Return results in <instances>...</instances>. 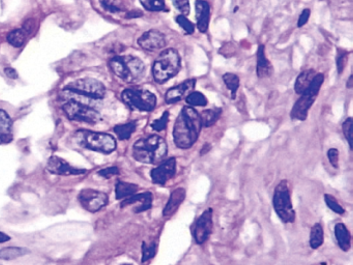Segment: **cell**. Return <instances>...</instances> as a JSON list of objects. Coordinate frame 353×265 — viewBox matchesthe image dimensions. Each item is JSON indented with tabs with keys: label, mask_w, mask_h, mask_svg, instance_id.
<instances>
[{
	"label": "cell",
	"mask_w": 353,
	"mask_h": 265,
	"mask_svg": "<svg viewBox=\"0 0 353 265\" xmlns=\"http://www.w3.org/2000/svg\"><path fill=\"white\" fill-rule=\"evenodd\" d=\"M196 86V80L189 79L187 81H183L181 84L174 86L169 89L165 94V102L168 105L175 104L183 99L185 95H189Z\"/></svg>",
	"instance_id": "16"
},
{
	"label": "cell",
	"mask_w": 353,
	"mask_h": 265,
	"mask_svg": "<svg viewBox=\"0 0 353 265\" xmlns=\"http://www.w3.org/2000/svg\"><path fill=\"white\" fill-rule=\"evenodd\" d=\"M62 110L66 117L74 121L96 123L101 120V114L93 107L77 101H67Z\"/></svg>",
	"instance_id": "9"
},
{
	"label": "cell",
	"mask_w": 353,
	"mask_h": 265,
	"mask_svg": "<svg viewBox=\"0 0 353 265\" xmlns=\"http://www.w3.org/2000/svg\"><path fill=\"white\" fill-rule=\"evenodd\" d=\"M180 67L181 59L179 53L172 48L166 49L152 64V77L159 84H164L178 74Z\"/></svg>",
	"instance_id": "3"
},
{
	"label": "cell",
	"mask_w": 353,
	"mask_h": 265,
	"mask_svg": "<svg viewBox=\"0 0 353 265\" xmlns=\"http://www.w3.org/2000/svg\"><path fill=\"white\" fill-rule=\"evenodd\" d=\"M310 13H311V11H310V9H304L303 11H302V13H301V15H300V17H299V21H298V27H300V28H301V27H303V26H305L306 24H307V22L309 21V18H310Z\"/></svg>",
	"instance_id": "43"
},
{
	"label": "cell",
	"mask_w": 353,
	"mask_h": 265,
	"mask_svg": "<svg viewBox=\"0 0 353 265\" xmlns=\"http://www.w3.org/2000/svg\"><path fill=\"white\" fill-rule=\"evenodd\" d=\"M11 240V237L6 234L5 232H2V231H0V244H4V243H7Z\"/></svg>",
	"instance_id": "45"
},
{
	"label": "cell",
	"mask_w": 353,
	"mask_h": 265,
	"mask_svg": "<svg viewBox=\"0 0 353 265\" xmlns=\"http://www.w3.org/2000/svg\"><path fill=\"white\" fill-rule=\"evenodd\" d=\"M214 222H213V209L207 208L205 212L195 222L192 227V235L196 244H204L213 232Z\"/></svg>",
	"instance_id": "12"
},
{
	"label": "cell",
	"mask_w": 353,
	"mask_h": 265,
	"mask_svg": "<svg viewBox=\"0 0 353 265\" xmlns=\"http://www.w3.org/2000/svg\"><path fill=\"white\" fill-rule=\"evenodd\" d=\"M167 153V143L158 135L140 139L133 145L134 159L143 164H157L164 160Z\"/></svg>",
	"instance_id": "2"
},
{
	"label": "cell",
	"mask_w": 353,
	"mask_h": 265,
	"mask_svg": "<svg viewBox=\"0 0 353 265\" xmlns=\"http://www.w3.org/2000/svg\"><path fill=\"white\" fill-rule=\"evenodd\" d=\"M223 81L225 83L226 87L231 91V99H236V93L239 88V78L235 74L232 73H226L223 75Z\"/></svg>",
	"instance_id": "29"
},
{
	"label": "cell",
	"mask_w": 353,
	"mask_h": 265,
	"mask_svg": "<svg viewBox=\"0 0 353 265\" xmlns=\"http://www.w3.org/2000/svg\"><path fill=\"white\" fill-rule=\"evenodd\" d=\"M324 201H326L328 207L330 209H332L334 213L339 214V215H343L345 213L344 208L340 204H339V202L336 200V198L334 196H332V195H330V194L324 195Z\"/></svg>",
	"instance_id": "34"
},
{
	"label": "cell",
	"mask_w": 353,
	"mask_h": 265,
	"mask_svg": "<svg viewBox=\"0 0 353 265\" xmlns=\"http://www.w3.org/2000/svg\"><path fill=\"white\" fill-rule=\"evenodd\" d=\"M152 201H153V196L152 193L150 192H143V193H136L132 196L122 199L121 203H120V207H125L131 204H135V203H140L138 207L135 208V213L136 214H140L148 211L152 207Z\"/></svg>",
	"instance_id": "17"
},
{
	"label": "cell",
	"mask_w": 353,
	"mask_h": 265,
	"mask_svg": "<svg viewBox=\"0 0 353 265\" xmlns=\"http://www.w3.org/2000/svg\"><path fill=\"white\" fill-rule=\"evenodd\" d=\"M121 99L130 109L142 112H150L157 106V96L146 89L128 88L122 91Z\"/></svg>",
	"instance_id": "8"
},
{
	"label": "cell",
	"mask_w": 353,
	"mask_h": 265,
	"mask_svg": "<svg viewBox=\"0 0 353 265\" xmlns=\"http://www.w3.org/2000/svg\"><path fill=\"white\" fill-rule=\"evenodd\" d=\"M323 241H324L323 228L321 224L316 223V224H314V226L311 228L310 231V240H309L310 247L312 249H318L319 247L322 246Z\"/></svg>",
	"instance_id": "28"
},
{
	"label": "cell",
	"mask_w": 353,
	"mask_h": 265,
	"mask_svg": "<svg viewBox=\"0 0 353 265\" xmlns=\"http://www.w3.org/2000/svg\"><path fill=\"white\" fill-rule=\"evenodd\" d=\"M209 149H210V145H209V144H205V145L202 147V150H201V153H200V155H201V156H203L204 153H206L207 151H209Z\"/></svg>",
	"instance_id": "47"
},
{
	"label": "cell",
	"mask_w": 353,
	"mask_h": 265,
	"mask_svg": "<svg viewBox=\"0 0 353 265\" xmlns=\"http://www.w3.org/2000/svg\"><path fill=\"white\" fill-rule=\"evenodd\" d=\"M323 81H324L323 75L316 74L315 78L313 79L312 83H311L309 88L304 93L301 94L300 99L293 105V108L290 113L292 119H296L300 121L306 120L310 108L312 107V105L316 100V97L318 96Z\"/></svg>",
	"instance_id": "6"
},
{
	"label": "cell",
	"mask_w": 353,
	"mask_h": 265,
	"mask_svg": "<svg viewBox=\"0 0 353 265\" xmlns=\"http://www.w3.org/2000/svg\"><path fill=\"white\" fill-rule=\"evenodd\" d=\"M346 62H347V53L343 51H339V54L337 55V59H336L337 71L339 74L343 73Z\"/></svg>",
	"instance_id": "40"
},
{
	"label": "cell",
	"mask_w": 353,
	"mask_h": 265,
	"mask_svg": "<svg viewBox=\"0 0 353 265\" xmlns=\"http://www.w3.org/2000/svg\"><path fill=\"white\" fill-rule=\"evenodd\" d=\"M202 129L199 113L191 107L186 106L180 111L173 128V140L177 148L189 149L198 140Z\"/></svg>",
	"instance_id": "1"
},
{
	"label": "cell",
	"mask_w": 353,
	"mask_h": 265,
	"mask_svg": "<svg viewBox=\"0 0 353 265\" xmlns=\"http://www.w3.org/2000/svg\"><path fill=\"white\" fill-rule=\"evenodd\" d=\"M186 102L191 107H205L207 105L206 96L199 91H192L187 95Z\"/></svg>",
	"instance_id": "31"
},
{
	"label": "cell",
	"mask_w": 353,
	"mask_h": 265,
	"mask_svg": "<svg viewBox=\"0 0 353 265\" xmlns=\"http://www.w3.org/2000/svg\"><path fill=\"white\" fill-rule=\"evenodd\" d=\"M109 67L116 77L126 83H134L143 77V61L134 56H115L110 59Z\"/></svg>",
	"instance_id": "4"
},
{
	"label": "cell",
	"mask_w": 353,
	"mask_h": 265,
	"mask_svg": "<svg viewBox=\"0 0 353 265\" xmlns=\"http://www.w3.org/2000/svg\"><path fill=\"white\" fill-rule=\"evenodd\" d=\"M4 73L5 75L10 78V79H17L18 78V73L15 68H12V67H6L4 69Z\"/></svg>",
	"instance_id": "44"
},
{
	"label": "cell",
	"mask_w": 353,
	"mask_h": 265,
	"mask_svg": "<svg viewBox=\"0 0 353 265\" xmlns=\"http://www.w3.org/2000/svg\"><path fill=\"white\" fill-rule=\"evenodd\" d=\"M121 265H133V264H130V263H123V264H121Z\"/></svg>",
	"instance_id": "48"
},
{
	"label": "cell",
	"mask_w": 353,
	"mask_h": 265,
	"mask_svg": "<svg viewBox=\"0 0 353 265\" xmlns=\"http://www.w3.org/2000/svg\"><path fill=\"white\" fill-rule=\"evenodd\" d=\"M47 170L51 174L63 175V176L82 175V174H85L87 172L86 169L76 168V167H73L69 163H67L65 160H63L62 158L57 157V156H52L48 160Z\"/></svg>",
	"instance_id": "13"
},
{
	"label": "cell",
	"mask_w": 353,
	"mask_h": 265,
	"mask_svg": "<svg viewBox=\"0 0 353 265\" xmlns=\"http://www.w3.org/2000/svg\"><path fill=\"white\" fill-rule=\"evenodd\" d=\"M273 205L277 216L284 223H292L295 220V212L292 206L290 190L287 180H282L274 191Z\"/></svg>",
	"instance_id": "7"
},
{
	"label": "cell",
	"mask_w": 353,
	"mask_h": 265,
	"mask_svg": "<svg viewBox=\"0 0 353 265\" xmlns=\"http://www.w3.org/2000/svg\"><path fill=\"white\" fill-rule=\"evenodd\" d=\"M176 173V159L169 158L161 165L151 170L150 176L152 183L155 185L164 186L168 180L174 177Z\"/></svg>",
	"instance_id": "14"
},
{
	"label": "cell",
	"mask_w": 353,
	"mask_h": 265,
	"mask_svg": "<svg viewBox=\"0 0 353 265\" xmlns=\"http://www.w3.org/2000/svg\"><path fill=\"white\" fill-rule=\"evenodd\" d=\"M222 114L221 108H214V109H206L202 111L200 114L202 127L209 128L211 125H214Z\"/></svg>",
	"instance_id": "26"
},
{
	"label": "cell",
	"mask_w": 353,
	"mask_h": 265,
	"mask_svg": "<svg viewBox=\"0 0 353 265\" xmlns=\"http://www.w3.org/2000/svg\"><path fill=\"white\" fill-rule=\"evenodd\" d=\"M101 4L102 6L110 11V12H119L121 11L123 8H121V6L115 1V0H101Z\"/></svg>",
	"instance_id": "39"
},
{
	"label": "cell",
	"mask_w": 353,
	"mask_h": 265,
	"mask_svg": "<svg viewBox=\"0 0 353 265\" xmlns=\"http://www.w3.org/2000/svg\"><path fill=\"white\" fill-rule=\"evenodd\" d=\"M195 12L197 28L201 32L205 33L208 29L210 21V5L205 0H196Z\"/></svg>",
	"instance_id": "18"
},
{
	"label": "cell",
	"mask_w": 353,
	"mask_h": 265,
	"mask_svg": "<svg viewBox=\"0 0 353 265\" xmlns=\"http://www.w3.org/2000/svg\"><path fill=\"white\" fill-rule=\"evenodd\" d=\"M352 79H353V76L351 75V76L349 77L348 81H347V85H346V87H347L348 89H351V88L353 87V83H352Z\"/></svg>",
	"instance_id": "46"
},
{
	"label": "cell",
	"mask_w": 353,
	"mask_h": 265,
	"mask_svg": "<svg viewBox=\"0 0 353 265\" xmlns=\"http://www.w3.org/2000/svg\"><path fill=\"white\" fill-rule=\"evenodd\" d=\"M140 3L148 11L158 12L167 10L165 0H140Z\"/></svg>",
	"instance_id": "32"
},
{
	"label": "cell",
	"mask_w": 353,
	"mask_h": 265,
	"mask_svg": "<svg viewBox=\"0 0 353 265\" xmlns=\"http://www.w3.org/2000/svg\"><path fill=\"white\" fill-rule=\"evenodd\" d=\"M174 7L181 13L182 16H188L190 13V1L189 0H172Z\"/></svg>",
	"instance_id": "38"
},
{
	"label": "cell",
	"mask_w": 353,
	"mask_h": 265,
	"mask_svg": "<svg viewBox=\"0 0 353 265\" xmlns=\"http://www.w3.org/2000/svg\"><path fill=\"white\" fill-rule=\"evenodd\" d=\"M328 159L334 168H338L339 166V150L337 148H330L328 151Z\"/></svg>",
	"instance_id": "42"
},
{
	"label": "cell",
	"mask_w": 353,
	"mask_h": 265,
	"mask_svg": "<svg viewBox=\"0 0 353 265\" xmlns=\"http://www.w3.org/2000/svg\"><path fill=\"white\" fill-rule=\"evenodd\" d=\"M274 73V68L270 60L267 59L265 55V47L260 45L257 51V66H256V74L258 78L264 79L271 77Z\"/></svg>",
	"instance_id": "20"
},
{
	"label": "cell",
	"mask_w": 353,
	"mask_h": 265,
	"mask_svg": "<svg viewBox=\"0 0 353 265\" xmlns=\"http://www.w3.org/2000/svg\"><path fill=\"white\" fill-rule=\"evenodd\" d=\"M76 143L82 148L110 155L116 149L115 138L110 134L80 130L75 134Z\"/></svg>",
	"instance_id": "5"
},
{
	"label": "cell",
	"mask_w": 353,
	"mask_h": 265,
	"mask_svg": "<svg viewBox=\"0 0 353 265\" xmlns=\"http://www.w3.org/2000/svg\"><path fill=\"white\" fill-rule=\"evenodd\" d=\"M30 251L27 248L23 247H4L0 249V259L2 260H15L20 258L26 254L29 253Z\"/></svg>",
	"instance_id": "25"
},
{
	"label": "cell",
	"mask_w": 353,
	"mask_h": 265,
	"mask_svg": "<svg viewBox=\"0 0 353 265\" xmlns=\"http://www.w3.org/2000/svg\"><path fill=\"white\" fill-rule=\"evenodd\" d=\"M26 35H27V33L25 32L24 29L13 30V31L9 32L7 35L8 44H10L12 47H15V48H20L25 43Z\"/></svg>",
	"instance_id": "30"
},
{
	"label": "cell",
	"mask_w": 353,
	"mask_h": 265,
	"mask_svg": "<svg viewBox=\"0 0 353 265\" xmlns=\"http://www.w3.org/2000/svg\"><path fill=\"white\" fill-rule=\"evenodd\" d=\"M12 120L4 110L0 109V144L12 141Z\"/></svg>",
	"instance_id": "21"
},
{
	"label": "cell",
	"mask_w": 353,
	"mask_h": 265,
	"mask_svg": "<svg viewBox=\"0 0 353 265\" xmlns=\"http://www.w3.org/2000/svg\"><path fill=\"white\" fill-rule=\"evenodd\" d=\"M352 123H353V120L351 117H348L342 124V131H343V134H344V137L346 138V140L349 144V148L352 149V138H351V135H352Z\"/></svg>",
	"instance_id": "37"
},
{
	"label": "cell",
	"mask_w": 353,
	"mask_h": 265,
	"mask_svg": "<svg viewBox=\"0 0 353 265\" xmlns=\"http://www.w3.org/2000/svg\"><path fill=\"white\" fill-rule=\"evenodd\" d=\"M139 190L138 185L132 183H125V181H117L115 186V197L117 200H122L128 198L132 195L136 194Z\"/></svg>",
	"instance_id": "24"
},
{
	"label": "cell",
	"mask_w": 353,
	"mask_h": 265,
	"mask_svg": "<svg viewBox=\"0 0 353 265\" xmlns=\"http://www.w3.org/2000/svg\"><path fill=\"white\" fill-rule=\"evenodd\" d=\"M97 174L106 178V179H109L113 176H115V175H118L119 174V169L117 168L116 166H111V167H107V168H104L100 171H97Z\"/></svg>",
	"instance_id": "41"
},
{
	"label": "cell",
	"mask_w": 353,
	"mask_h": 265,
	"mask_svg": "<svg viewBox=\"0 0 353 265\" xmlns=\"http://www.w3.org/2000/svg\"><path fill=\"white\" fill-rule=\"evenodd\" d=\"M315 76H316V72L314 69H307V71L302 72L295 80V84H294L295 93L300 95L304 93L311 85V83H312Z\"/></svg>",
	"instance_id": "23"
},
{
	"label": "cell",
	"mask_w": 353,
	"mask_h": 265,
	"mask_svg": "<svg viewBox=\"0 0 353 265\" xmlns=\"http://www.w3.org/2000/svg\"><path fill=\"white\" fill-rule=\"evenodd\" d=\"M187 192L183 188H177L175 189L171 195L170 198H169L166 206L163 209V216L164 217H171L173 216L176 212L180 204L183 202L186 198Z\"/></svg>",
	"instance_id": "19"
},
{
	"label": "cell",
	"mask_w": 353,
	"mask_h": 265,
	"mask_svg": "<svg viewBox=\"0 0 353 265\" xmlns=\"http://www.w3.org/2000/svg\"><path fill=\"white\" fill-rule=\"evenodd\" d=\"M168 121H169V112H168V111H166V112H164V113L162 114V116H161L159 119L154 120V121L151 123V128H152L154 131H157V132L164 131V130L167 128Z\"/></svg>",
	"instance_id": "36"
},
{
	"label": "cell",
	"mask_w": 353,
	"mask_h": 265,
	"mask_svg": "<svg viewBox=\"0 0 353 265\" xmlns=\"http://www.w3.org/2000/svg\"><path fill=\"white\" fill-rule=\"evenodd\" d=\"M137 129V123L135 121H131L128 123L117 124L114 127V133L117 135L119 140H128L131 138L133 133Z\"/></svg>",
	"instance_id": "27"
},
{
	"label": "cell",
	"mask_w": 353,
	"mask_h": 265,
	"mask_svg": "<svg viewBox=\"0 0 353 265\" xmlns=\"http://www.w3.org/2000/svg\"><path fill=\"white\" fill-rule=\"evenodd\" d=\"M167 40L165 35L155 29L144 32L138 38V45L146 51H157L165 48Z\"/></svg>",
	"instance_id": "15"
},
{
	"label": "cell",
	"mask_w": 353,
	"mask_h": 265,
	"mask_svg": "<svg viewBox=\"0 0 353 265\" xmlns=\"http://www.w3.org/2000/svg\"><path fill=\"white\" fill-rule=\"evenodd\" d=\"M66 89L94 101L102 100L106 94V88L103 83L91 78L78 79L74 82H70L66 86Z\"/></svg>",
	"instance_id": "10"
},
{
	"label": "cell",
	"mask_w": 353,
	"mask_h": 265,
	"mask_svg": "<svg viewBox=\"0 0 353 265\" xmlns=\"http://www.w3.org/2000/svg\"><path fill=\"white\" fill-rule=\"evenodd\" d=\"M175 20L176 23L183 29V31L186 32V34H193L195 32V25L190 20H188L186 16H177Z\"/></svg>",
	"instance_id": "35"
},
{
	"label": "cell",
	"mask_w": 353,
	"mask_h": 265,
	"mask_svg": "<svg viewBox=\"0 0 353 265\" xmlns=\"http://www.w3.org/2000/svg\"><path fill=\"white\" fill-rule=\"evenodd\" d=\"M157 250H158L157 243L152 242L150 244H147L146 242H143L142 243V258H141L142 263H145L148 260H150L151 258H153L154 255L157 254Z\"/></svg>",
	"instance_id": "33"
},
{
	"label": "cell",
	"mask_w": 353,
	"mask_h": 265,
	"mask_svg": "<svg viewBox=\"0 0 353 265\" xmlns=\"http://www.w3.org/2000/svg\"><path fill=\"white\" fill-rule=\"evenodd\" d=\"M78 200L85 211L89 213H97L108 204L109 197L105 192L102 191L83 189L78 195Z\"/></svg>",
	"instance_id": "11"
},
{
	"label": "cell",
	"mask_w": 353,
	"mask_h": 265,
	"mask_svg": "<svg viewBox=\"0 0 353 265\" xmlns=\"http://www.w3.org/2000/svg\"><path fill=\"white\" fill-rule=\"evenodd\" d=\"M334 231H335V237L337 240L338 246L340 247L342 251L347 252L351 247V236L349 230L343 223H337L335 225Z\"/></svg>",
	"instance_id": "22"
}]
</instances>
